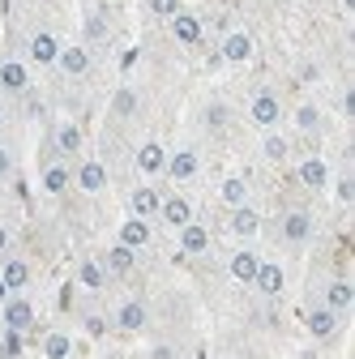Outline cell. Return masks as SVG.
Masks as SVG:
<instances>
[{"mask_svg":"<svg viewBox=\"0 0 355 359\" xmlns=\"http://www.w3.org/2000/svg\"><path fill=\"white\" fill-rule=\"evenodd\" d=\"M223 201H227L232 210H240V205H248V180H240V175H232V180H223Z\"/></svg>","mask_w":355,"mask_h":359,"instance_id":"23","label":"cell"},{"mask_svg":"<svg viewBox=\"0 0 355 359\" xmlns=\"http://www.w3.org/2000/svg\"><path fill=\"white\" fill-rule=\"evenodd\" d=\"M171 34L180 39L185 48H193V43H201V22H197L193 13H185V9H180V13L171 18Z\"/></svg>","mask_w":355,"mask_h":359,"instance_id":"12","label":"cell"},{"mask_svg":"<svg viewBox=\"0 0 355 359\" xmlns=\"http://www.w3.org/2000/svg\"><path fill=\"white\" fill-rule=\"evenodd\" d=\"M5 248H9V227L0 222V252H5Z\"/></svg>","mask_w":355,"mask_h":359,"instance_id":"38","label":"cell"},{"mask_svg":"<svg viewBox=\"0 0 355 359\" xmlns=\"http://www.w3.org/2000/svg\"><path fill=\"white\" fill-rule=\"evenodd\" d=\"M146 321H150V312H146V304H142V299H128V304H120V312H116V325H120L124 334L146 330Z\"/></svg>","mask_w":355,"mask_h":359,"instance_id":"2","label":"cell"},{"mask_svg":"<svg viewBox=\"0 0 355 359\" xmlns=\"http://www.w3.org/2000/svg\"><path fill=\"white\" fill-rule=\"evenodd\" d=\"M355 304V291L347 287V283H330V291H326V308L330 312H347Z\"/></svg>","mask_w":355,"mask_h":359,"instance_id":"24","label":"cell"},{"mask_svg":"<svg viewBox=\"0 0 355 359\" xmlns=\"http://www.w3.org/2000/svg\"><path fill=\"white\" fill-rule=\"evenodd\" d=\"M77 278H81V287H91V291H99V287H103V265H99V261H81V269H77Z\"/></svg>","mask_w":355,"mask_h":359,"instance_id":"29","label":"cell"},{"mask_svg":"<svg viewBox=\"0 0 355 359\" xmlns=\"http://www.w3.org/2000/svg\"><path fill=\"white\" fill-rule=\"evenodd\" d=\"M265 158L283 163V158H287V137H279V133H270V137H265Z\"/></svg>","mask_w":355,"mask_h":359,"instance_id":"31","label":"cell"},{"mask_svg":"<svg viewBox=\"0 0 355 359\" xmlns=\"http://www.w3.org/2000/svg\"><path fill=\"white\" fill-rule=\"evenodd\" d=\"M69 167H60V163H52V167H43V189H48V193H65L69 189Z\"/></svg>","mask_w":355,"mask_h":359,"instance_id":"26","label":"cell"},{"mask_svg":"<svg viewBox=\"0 0 355 359\" xmlns=\"http://www.w3.org/2000/svg\"><path fill=\"white\" fill-rule=\"evenodd\" d=\"M295 124H300V128H304V133H313V128H317V124H321V111H317V107H313V103H304V107H300V111H295Z\"/></svg>","mask_w":355,"mask_h":359,"instance_id":"30","label":"cell"},{"mask_svg":"<svg viewBox=\"0 0 355 359\" xmlns=\"http://www.w3.org/2000/svg\"><path fill=\"white\" fill-rule=\"evenodd\" d=\"M334 330H338V312H330V308L308 312V334L313 338H334Z\"/></svg>","mask_w":355,"mask_h":359,"instance_id":"17","label":"cell"},{"mask_svg":"<svg viewBox=\"0 0 355 359\" xmlns=\"http://www.w3.org/2000/svg\"><path fill=\"white\" fill-rule=\"evenodd\" d=\"M342 5H347V9H355V0H342Z\"/></svg>","mask_w":355,"mask_h":359,"instance_id":"39","label":"cell"},{"mask_svg":"<svg viewBox=\"0 0 355 359\" xmlns=\"http://www.w3.org/2000/svg\"><path fill=\"white\" fill-rule=\"evenodd\" d=\"M300 180H304L308 189H326V180H330L326 158H304V163H300Z\"/></svg>","mask_w":355,"mask_h":359,"instance_id":"20","label":"cell"},{"mask_svg":"<svg viewBox=\"0 0 355 359\" xmlns=\"http://www.w3.org/2000/svg\"><path fill=\"white\" fill-rule=\"evenodd\" d=\"M30 321H34V308L22 299V295H13V299H5V330H30Z\"/></svg>","mask_w":355,"mask_h":359,"instance_id":"8","label":"cell"},{"mask_svg":"<svg viewBox=\"0 0 355 359\" xmlns=\"http://www.w3.org/2000/svg\"><path fill=\"white\" fill-rule=\"evenodd\" d=\"M253 283H257V291H261V295H279V291H283V283H287V274H283V265H274V261H261Z\"/></svg>","mask_w":355,"mask_h":359,"instance_id":"6","label":"cell"},{"mask_svg":"<svg viewBox=\"0 0 355 359\" xmlns=\"http://www.w3.org/2000/svg\"><path fill=\"white\" fill-rule=\"evenodd\" d=\"M257 265H261V257L244 248V252H236V257H232V265H227V269H232V278H236V283H253V278H257Z\"/></svg>","mask_w":355,"mask_h":359,"instance_id":"18","label":"cell"},{"mask_svg":"<svg viewBox=\"0 0 355 359\" xmlns=\"http://www.w3.org/2000/svg\"><path fill=\"white\" fill-rule=\"evenodd\" d=\"M77 184H81V193H103L107 189V167L103 163H81V171H77Z\"/></svg>","mask_w":355,"mask_h":359,"instance_id":"11","label":"cell"},{"mask_svg":"<svg viewBox=\"0 0 355 359\" xmlns=\"http://www.w3.org/2000/svg\"><path fill=\"white\" fill-rule=\"evenodd\" d=\"M116 236H120L116 244H124V248L138 252V248L150 244V222H146V218H128V222H120V231H116Z\"/></svg>","mask_w":355,"mask_h":359,"instance_id":"3","label":"cell"},{"mask_svg":"<svg viewBox=\"0 0 355 359\" xmlns=\"http://www.w3.org/2000/svg\"><path fill=\"white\" fill-rule=\"evenodd\" d=\"M206 120H210V124H223V120H227V111H223V107H210V111H206Z\"/></svg>","mask_w":355,"mask_h":359,"instance_id":"35","label":"cell"},{"mask_svg":"<svg viewBox=\"0 0 355 359\" xmlns=\"http://www.w3.org/2000/svg\"><path fill=\"white\" fill-rule=\"evenodd\" d=\"M248 116H253V124H261V128H274L279 116H283V103L270 95V90H261V95H253V103H248Z\"/></svg>","mask_w":355,"mask_h":359,"instance_id":"1","label":"cell"},{"mask_svg":"<svg viewBox=\"0 0 355 359\" xmlns=\"http://www.w3.org/2000/svg\"><path fill=\"white\" fill-rule=\"evenodd\" d=\"M26 86H30L26 65H18V60H5V65H0V90H9V95H22Z\"/></svg>","mask_w":355,"mask_h":359,"instance_id":"10","label":"cell"},{"mask_svg":"<svg viewBox=\"0 0 355 359\" xmlns=\"http://www.w3.org/2000/svg\"><path fill=\"white\" fill-rule=\"evenodd\" d=\"M355 197V189H351V180H342V184H338V201H351Z\"/></svg>","mask_w":355,"mask_h":359,"instance_id":"36","label":"cell"},{"mask_svg":"<svg viewBox=\"0 0 355 359\" xmlns=\"http://www.w3.org/2000/svg\"><path fill=\"white\" fill-rule=\"evenodd\" d=\"M159 205H163V197H159L154 189H138V193L128 197V210H133V218H146V222L159 214Z\"/></svg>","mask_w":355,"mask_h":359,"instance_id":"13","label":"cell"},{"mask_svg":"<svg viewBox=\"0 0 355 359\" xmlns=\"http://www.w3.org/2000/svg\"><path fill=\"white\" fill-rule=\"evenodd\" d=\"M261 231V218H257V210H248V205H240L236 214H232V236H240V240H248V236H257Z\"/></svg>","mask_w":355,"mask_h":359,"instance_id":"19","label":"cell"},{"mask_svg":"<svg viewBox=\"0 0 355 359\" xmlns=\"http://www.w3.org/2000/svg\"><path fill=\"white\" fill-rule=\"evenodd\" d=\"M163 167H167V150H163L159 142H146V146L138 150V171H142V175H159Z\"/></svg>","mask_w":355,"mask_h":359,"instance_id":"14","label":"cell"},{"mask_svg":"<svg viewBox=\"0 0 355 359\" xmlns=\"http://www.w3.org/2000/svg\"><path fill=\"white\" fill-rule=\"evenodd\" d=\"M308 236H313V218H308V214H300V210H291V214L283 218V240L300 244V240H308Z\"/></svg>","mask_w":355,"mask_h":359,"instance_id":"15","label":"cell"},{"mask_svg":"<svg viewBox=\"0 0 355 359\" xmlns=\"http://www.w3.org/2000/svg\"><path fill=\"white\" fill-rule=\"evenodd\" d=\"M159 214H163V222H167V227H175V231L193 222V205H189L185 197H167V201L159 205Z\"/></svg>","mask_w":355,"mask_h":359,"instance_id":"7","label":"cell"},{"mask_svg":"<svg viewBox=\"0 0 355 359\" xmlns=\"http://www.w3.org/2000/svg\"><path fill=\"white\" fill-rule=\"evenodd\" d=\"M175 184H185V180H193L197 175V154L193 150H180V154H167V167H163Z\"/></svg>","mask_w":355,"mask_h":359,"instance_id":"9","label":"cell"},{"mask_svg":"<svg viewBox=\"0 0 355 359\" xmlns=\"http://www.w3.org/2000/svg\"><path fill=\"white\" fill-rule=\"evenodd\" d=\"M223 60H227V65H244V60H253V34L232 30V34L223 39Z\"/></svg>","mask_w":355,"mask_h":359,"instance_id":"4","label":"cell"},{"mask_svg":"<svg viewBox=\"0 0 355 359\" xmlns=\"http://www.w3.org/2000/svg\"><path fill=\"white\" fill-rule=\"evenodd\" d=\"M150 13L154 18H175L180 13V0H150Z\"/></svg>","mask_w":355,"mask_h":359,"instance_id":"32","label":"cell"},{"mask_svg":"<svg viewBox=\"0 0 355 359\" xmlns=\"http://www.w3.org/2000/svg\"><path fill=\"white\" fill-rule=\"evenodd\" d=\"M56 56H60L56 34H52V30H39V34L30 39V60H34V65H56Z\"/></svg>","mask_w":355,"mask_h":359,"instance_id":"5","label":"cell"},{"mask_svg":"<svg viewBox=\"0 0 355 359\" xmlns=\"http://www.w3.org/2000/svg\"><path fill=\"white\" fill-rule=\"evenodd\" d=\"M133 107H138V95H133V90H120V95H116V111H120V116H128Z\"/></svg>","mask_w":355,"mask_h":359,"instance_id":"33","label":"cell"},{"mask_svg":"<svg viewBox=\"0 0 355 359\" xmlns=\"http://www.w3.org/2000/svg\"><path fill=\"white\" fill-rule=\"evenodd\" d=\"M69 351H73V342L65 334H48V338H43V355H48V359H69Z\"/></svg>","mask_w":355,"mask_h":359,"instance_id":"28","label":"cell"},{"mask_svg":"<svg viewBox=\"0 0 355 359\" xmlns=\"http://www.w3.org/2000/svg\"><path fill=\"white\" fill-rule=\"evenodd\" d=\"M0 283H5V291H22L30 283V265L26 261H5V269H0Z\"/></svg>","mask_w":355,"mask_h":359,"instance_id":"21","label":"cell"},{"mask_svg":"<svg viewBox=\"0 0 355 359\" xmlns=\"http://www.w3.org/2000/svg\"><path fill=\"white\" fill-rule=\"evenodd\" d=\"M9 167H13V158H9V150H0V175H9Z\"/></svg>","mask_w":355,"mask_h":359,"instance_id":"37","label":"cell"},{"mask_svg":"<svg viewBox=\"0 0 355 359\" xmlns=\"http://www.w3.org/2000/svg\"><path fill=\"white\" fill-rule=\"evenodd\" d=\"M56 65H60V69H65L69 77H81L86 69H91V52H86V48H60Z\"/></svg>","mask_w":355,"mask_h":359,"instance_id":"16","label":"cell"},{"mask_svg":"<svg viewBox=\"0 0 355 359\" xmlns=\"http://www.w3.org/2000/svg\"><path fill=\"white\" fill-rule=\"evenodd\" d=\"M180 248H185V252H193V257H197V252H206V248H210V231H206V227H197V222H189V227H180Z\"/></svg>","mask_w":355,"mask_h":359,"instance_id":"22","label":"cell"},{"mask_svg":"<svg viewBox=\"0 0 355 359\" xmlns=\"http://www.w3.org/2000/svg\"><path fill=\"white\" fill-rule=\"evenodd\" d=\"M86 334H91V338H103V334H107V321H103V317H86Z\"/></svg>","mask_w":355,"mask_h":359,"instance_id":"34","label":"cell"},{"mask_svg":"<svg viewBox=\"0 0 355 359\" xmlns=\"http://www.w3.org/2000/svg\"><path fill=\"white\" fill-rule=\"evenodd\" d=\"M133 265H138V252H133V248H124V244H116L112 252H107V269H112V274H128V269Z\"/></svg>","mask_w":355,"mask_h":359,"instance_id":"25","label":"cell"},{"mask_svg":"<svg viewBox=\"0 0 355 359\" xmlns=\"http://www.w3.org/2000/svg\"><path fill=\"white\" fill-rule=\"evenodd\" d=\"M56 146H60V154H77L81 150V128L77 124H60L56 128Z\"/></svg>","mask_w":355,"mask_h":359,"instance_id":"27","label":"cell"}]
</instances>
